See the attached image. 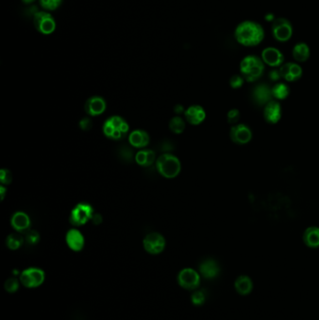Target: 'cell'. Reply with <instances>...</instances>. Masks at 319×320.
I'll list each match as a JSON object with an SVG mask.
<instances>
[{
	"label": "cell",
	"instance_id": "obj_29",
	"mask_svg": "<svg viewBox=\"0 0 319 320\" xmlns=\"http://www.w3.org/2000/svg\"><path fill=\"white\" fill-rule=\"evenodd\" d=\"M20 280H18L15 277H10L6 280L4 284V289L8 293H15L20 288Z\"/></svg>",
	"mask_w": 319,
	"mask_h": 320
},
{
	"label": "cell",
	"instance_id": "obj_15",
	"mask_svg": "<svg viewBox=\"0 0 319 320\" xmlns=\"http://www.w3.org/2000/svg\"><path fill=\"white\" fill-rule=\"evenodd\" d=\"M198 270H199V275L208 280L216 278L220 274V267L214 259H212L203 260L199 264Z\"/></svg>",
	"mask_w": 319,
	"mask_h": 320
},
{
	"label": "cell",
	"instance_id": "obj_26",
	"mask_svg": "<svg viewBox=\"0 0 319 320\" xmlns=\"http://www.w3.org/2000/svg\"><path fill=\"white\" fill-rule=\"evenodd\" d=\"M290 88L289 85L285 83H277L274 84L272 88V94L274 99L277 100H284L289 96Z\"/></svg>",
	"mask_w": 319,
	"mask_h": 320
},
{
	"label": "cell",
	"instance_id": "obj_16",
	"mask_svg": "<svg viewBox=\"0 0 319 320\" xmlns=\"http://www.w3.org/2000/svg\"><path fill=\"white\" fill-rule=\"evenodd\" d=\"M263 116L266 122L270 124H276L279 122L282 117L281 104L276 100L270 101L264 106Z\"/></svg>",
	"mask_w": 319,
	"mask_h": 320
},
{
	"label": "cell",
	"instance_id": "obj_6",
	"mask_svg": "<svg viewBox=\"0 0 319 320\" xmlns=\"http://www.w3.org/2000/svg\"><path fill=\"white\" fill-rule=\"evenodd\" d=\"M272 35L275 40L279 42H286L293 35V26L291 22L286 18H275L272 23Z\"/></svg>",
	"mask_w": 319,
	"mask_h": 320
},
{
	"label": "cell",
	"instance_id": "obj_39",
	"mask_svg": "<svg viewBox=\"0 0 319 320\" xmlns=\"http://www.w3.org/2000/svg\"><path fill=\"white\" fill-rule=\"evenodd\" d=\"M91 220L94 224L99 225V224H100L101 221H102V217H101V215H100L99 213H94L93 216H92Z\"/></svg>",
	"mask_w": 319,
	"mask_h": 320
},
{
	"label": "cell",
	"instance_id": "obj_32",
	"mask_svg": "<svg viewBox=\"0 0 319 320\" xmlns=\"http://www.w3.org/2000/svg\"><path fill=\"white\" fill-rule=\"evenodd\" d=\"M25 242L30 245H35L39 242V234L36 230H27L25 233Z\"/></svg>",
	"mask_w": 319,
	"mask_h": 320
},
{
	"label": "cell",
	"instance_id": "obj_7",
	"mask_svg": "<svg viewBox=\"0 0 319 320\" xmlns=\"http://www.w3.org/2000/svg\"><path fill=\"white\" fill-rule=\"evenodd\" d=\"M94 209L90 204L80 203L73 208L70 213L69 222L74 227H80L91 220Z\"/></svg>",
	"mask_w": 319,
	"mask_h": 320
},
{
	"label": "cell",
	"instance_id": "obj_36",
	"mask_svg": "<svg viewBox=\"0 0 319 320\" xmlns=\"http://www.w3.org/2000/svg\"><path fill=\"white\" fill-rule=\"evenodd\" d=\"M132 151L130 150L129 147H122L120 149V157H121L123 160H132V158H133V154H132Z\"/></svg>",
	"mask_w": 319,
	"mask_h": 320
},
{
	"label": "cell",
	"instance_id": "obj_4",
	"mask_svg": "<svg viewBox=\"0 0 319 320\" xmlns=\"http://www.w3.org/2000/svg\"><path fill=\"white\" fill-rule=\"evenodd\" d=\"M129 131V124L120 116H113L109 118L103 125V132L105 136L115 141L126 137Z\"/></svg>",
	"mask_w": 319,
	"mask_h": 320
},
{
	"label": "cell",
	"instance_id": "obj_40",
	"mask_svg": "<svg viewBox=\"0 0 319 320\" xmlns=\"http://www.w3.org/2000/svg\"><path fill=\"white\" fill-rule=\"evenodd\" d=\"M174 113L176 115H181L183 113V107L182 105H177L174 108Z\"/></svg>",
	"mask_w": 319,
	"mask_h": 320
},
{
	"label": "cell",
	"instance_id": "obj_38",
	"mask_svg": "<svg viewBox=\"0 0 319 320\" xmlns=\"http://www.w3.org/2000/svg\"><path fill=\"white\" fill-rule=\"evenodd\" d=\"M269 78L274 81V82H277L281 79V73H280V70L279 69H273L270 71L269 73Z\"/></svg>",
	"mask_w": 319,
	"mask_h": 320
},
{
	"label": "cell",
	"instance_id": "obj_8",
	"mask_svg": "<svg viewBox=\"0 0 319 320\" xmlns=\"http://www.w3.org/2000/svg\"><path fill=\"white\" fill-rule=\"evenodd\" d=\"M179 286L186 290H196L200 284V275L191 268H184L177 276Z\"/></svg>",
	"mask_w": 319,
	"mask_h": 320
},
{
	"label": "cell",
	"instance_id": "obj_14",
	"mask_svg": "<svg viewBox=\"0 0 319 320\" xmlns=\"http://www.w3.org/2000/svg\"><path fill=\"white\" fill-rule=\"evenodd\" d=\"M279 70L282 78L287 82H296L302 78L304 73L302 67L294 62L283 64Z\"/></svg>",
	"mask_w": 319,
	"mask_h": 320
},
{
	"label": "cell",
	"instance_id": "obj_27",
	"mask_svg": "<svg viewBox=\"0 0 319 320\" xmlns=\"http://www.w3.org/2000/svg\"><path fill=\"white\" fill-rule=\"evenodd\" d=\"M23 244V238L20 234L12 233V234H10V235H8L7 237L6 244H7V247H8V249H10V250L19 249Z\"/></svg>",
	"mask_w": 319,
	"mask_h": 320
},
{
	"label": "cell",
	"instance_id": "obj_41",
	"mask_svg": "<svg viewBox=\"0 0 319 320\" xmlns=\"http://www.w3.org/2000/svg\"><path fill=\"white\" fill-rule=\"evenodd\" d=\"M265 19H266L267 21H269V22H272V23H273L274 20H275L274 14H272V13L266 14V16H265Z\"/></svg>",
	"mask_w": 319,
	"mask_h": 320
},
{
	"label": "cell",
	"instance_id": "obj_12",
	"mask_svg": "<svg viewBox=\"0 0 319 320\" xmlns=\"http://www.w3.org/2000/svg\"><path fill=\"white\" fill-rule=\"evenodd\" d=\"M261 59L268 66L277 68L284 64L285 56L279 49L275 47H267L261 53Z\"/></svg>",
	"mask_w": 319,
	"mask_h": 320
},
{
	"label": "cell",
	"instance_id": "obj_35",
	"mask_svg": "<svg viewBox=\"0 0 319 320\" xmlns=\"http://www.w3.org/2000/svg\"><path fill=\"white\" fill-rule=\"evenodd\" d=\"M0 181L2 184H9L12 181V175L10 171L6 168L1 169L0 171Z\"/></svg>",
	"mask_w": 319,
	"mask_h": 320
},
{
	"label": "cell",
	"instance_id": "obj_23",
	"mask_svg": "<svg viewBox=\"0 0 319 320\" xmlns=\"http://www.w3.org/2000/svg\"><path fill=\"white\" fill-rule=\"evenodd\" d=\"M304 243L310 248L319 247V227H309L304 231Z\"/></svg>",
	"mask_w": 319,
	"mask_h": 320
},
{
	"label": "cell",
	"instance_id": "obj_17",
	"mask_svg": "<svg viewBox=\"0 0 319 320\" xmlns=\"http://www.w3.org/2000/svg\"><path fill=\"white\" fill-rule=\"evenodd\" d=\"M66 243L72 251H81L84 246V235L78 229H69L66 235Z\"/></svg>",
	"mask_w": 319,
	"mask_h": 320
},
{
	"label": "cell",
	"instance_id": "obj_24",
	"mask_svg": "<svg viewBox=\"0 0 319 320\" xmlns=\"http://www.w3.org/2000/svg\"><path fill=\"white\" fill-rule=\"evenodd\" d=\"M236 291L241 295H247L253 290V282L246 275L239 276L235 281Z\"/></svg>",
	"mask_w": 319,
	"mask_h": 320
},
{
	"label": "cell",
	"instance_id": "obj_21",
	"mask_svg": "<svg viewBox=\"0 0 319 320\" xmlns=\"http://www.w3.org/2000/svg\"><path fill=\"white\" fill-rule=\"evenodd\" d=\"M129 141L132 146L136 148H144L149 144L150 137L145 130H134L130 133Z\"/></svg>",
	"mask_w": 319,
	"mask_h": 320
},
{
	"label": "cell",
	"instance_id": "obj_18",
	"mask_svg": "<svg viewBox=\"0 0 319 320\" xmlns=\"http://www.w3.org/2000/svg\"><path fill=\"white\" fill-rule=\"evenodd\" d=\"M106 110V101L100 97H92L85 103V112L87 115L96 116L101 115Z\"/></svg>",
	"mask_w": 319,
	"mask_h": 320
},
{
	"label": "cell",
	"instance_id": "obj_33",
	"mask_svg": "<svg viewBox=\"0 0 319 320\" xmlns=\"http://www.w3.org/2000/svg\"><path fill=\"white\" fill-rule=\"evenodd\" d=\"M240 117H241V115H240V112L239 110L237 109H232L230 110L228 113V115H227V119H228V122L231 125H237L239 120H240Z\"/></svg>",
	"mask_w": 319,
	"mask_h": 320
},
{
	"label": "cell",
	"instance_id": "obj_31",
	"mask_svg": "<svg viewBox=\"0 0 319 320\" xmlns=\"http://www.w3.org/2000/svg\"><path fill=\"white\" fill-rule=\"evenodd\" d=\"M63 0H39V4L46 10H55L60 7Z\"/></svg>",
	"mask_w": 319,
	"mask_h": 320
},
{
	"label": "cell",
	"instance_id": "obj_19",
	"mask_svg": "<svg viewBox=\"0 0 319 320\" xmlns=\"http://www.w3.org/2000/svg\"><path fill=\"white\" fill-rule=\"evenodd\" d=\"M184 115H185V119L187 120V122L197 126L205 120L206 113L204 109L201 106L198 105H193L190 106L185 112H184Z\"/></svg>",
	"mask_w": 319,
	"mask_h": 320
},
{
	"label": "cell",
	"instance_id": "obj_11",
	"mask_svg": "<svg viewBox=\"0 0 319 320\" xmlns=\"http://www.w3.org/2000/svg\"><path fill=\"white\" fill-rule=\"evenodd\" d=\"M229 136L234 144L243 145H246L250 142L253 137V133L250 128L246 125L237 124L231 128Z\"/></svg>",
	"mask_w": 319,
	"mask_h": 320
},
{
	"label": "cell",
	"instance_id": "obj_3",
	"mask_svg": "<svg viewBox=\"0 0 319 320\" xmlns=\"http://www.w3.org/2000/svg\"><path fill=\"white\" fill-rule=\"evenodd\" d=\"M157 168L163 177L171 179L180 173L181 162L173 155L165 153L157 160Z\"/></svg>",
	"mask_w": 319,
	"mask_h": 320
},
{
	"label": "cell",
	"instance_id": "obj_37",
	"mask_svg": "<svg viewBox=\"0 0 319 320\" xmlns=\"http://www.w3.org/2000/svg\"><path fill=\"white\" fill-rule=\"evenodd\" d=\"M92 126H93V124H92L91 119L87 118V117H85L83 120H81V122H80L81 129L83 130H85V131L91 130Z\"/></svg>",
	"mask_w": 319,
	"mask_h": 320
},
{
	"label": "cell",
	"instance_id": "obj_1",
	"mask_svg": "<svg viewBox=\"0 0 319 320\" xmlns=\"http://www.w3.org/2000/svg\"><path fill=\"white\" fill-rule=\"evenodd\" d=\"M234 38L244 47H256L264 40L265 31L260 23L245 20L236 26Z\"/></svg>",
	"mask_w": 319,
	"mask_h": 320
},
{
	"label": "cell",
	"instance_id": "obj_2",
	"mask_svg": "<svg viewBox=\"0 0 319 320\" xmlns=\"http://www.w3.org/2000/svg\"><path fill=\"white\" fill-rule=\"evenodd\" d=\"M265 64L262 59L254 54H249L243 57L240 64L241 75L246 82L254 83L263 75Z\"/></svg>",
	"mask_w": 319,
	"mask_h": 320
},
{
	"label": "cell",
	"instance_id": "obj_20",
	"mask_svg": "<svg viewBox=\"0 0 319 320\" xmlns=\"http://www.w3.org/2000/svg\"><path fill=\"white\" fill-rule=\"evenodd\" d=\"M31 222L29 216L23 212H17L11 217V226L12 228L19 231H27L30 227Z\"/></svg>",
	"mask_w": 319,
	"mask_h": 320
},
{
	"label": "cell",
	"instance_id": "obj_13",
	"mask_svg": "<svg viewBox=\"0 0 319 320\" xmlns=\"http://www.w3.org/2000/svg\"><path fill=\"white\" fill-rule=\"evenodd\" d=\"M272 88H270L267 84H258L252 92L253 101L258 106H265L267 103L273 100Z\"/></svg>",
	"mask_w": 319,
	"mask_h": 320
},
{
	"label": "cell",
	"instance_id": "obj_25",
	"mask_svg": "<svg viewBox=\"0 0 319 320\" xmlns=\"http://www.w3.org/2000/svg\"><path fill=\"white\" fill-rule=\"evenodd\" d=\"M135 160L143 167H149L156 160V153L153 150H142L135 156Z\"/></svg>",
	"mask_w": 319,
	"mask_h": 320
},
{
	"label": "cell",
	"instance_id": "obj_43",
	"mask_svg": "<svg viewBox=\"0 0 319 320\" xmlns=\"http://www.w3.org/2000/svg\"><path fill=\"white\" fill-rule=\"evenodd\" d=\"M24 4H31L33 3L35 0H22Z\"/></svg>",
	"mask_w": 319,
	"mask_h": 320
},
{
	"label": "cell",
	"instance_id": "obj_10",
	"mask_svg": "<svg viewBox=\"0 0 319 320\" xmlns=\"http://www.w3.org/2000/svg\"><path fill=\"white\" fill-rule=\"evenodd\" d=\"M166 246V240L158 232L149 233L144 240L145 251L151 255H159L164 251Z\"/></svg>",
	"mask_w": 319,
	"mask_h": 320
},
{
	"label": "cell",
	"instance_id": "obj_28",
	"mask_svg": "<svg viewBox=\"0 0 319 320\" xmlns=\"http://www.w3.org/2000/svg\"><path fill=\"white\" fill-rule=\"evenodd\" d=\"M185 129V123L180 116H175L169 122V130L175 134H181Z\"/></svg>",
	"mask_w": 319,
	"mask_h": 320
},
{
	"label": "cell",
	"instance_id": "obj_22",
	"mask_svg": "<svg viewBox=\"0 0 319 320\" xmlns=\"http://www.w3.org/2000/svg\"><path fill=\"white\" fill-rule=\"evenodd\" d=\"M311 54L310 47L305 42H298L296 45L293 47L292 50V56L297 62L304 63L306 62Z\"/></svg>",
	"mask_w": 319,
	"mask_h": 320
},
{
	"label": "cell",
	"instance_id": "obj_30",
	"mask_svg": "<svg viewBox=\"0 0 319 320\" xmlns=\"http://www.w3.org/2000/svg\"><path fill=\"white\" fill-rule=\"evenodd\" d=\"M205 290H195L191 295V302L196 306H200L205 303Z\"/></svg>",
	"mask_w": 319,
	"mask_h": 320
},
{
	"label": "cell",
	"instance_id": "obj_5",
	"mask_svg": "<svg viewBox=\"0 0 319 320\" xmlns=\"http://www.w3.org/2000/svg\"><path fill=\"white\" fill-rule=\"evenodd\" d=\"M19 280L24 288L36 289L40 287L45 281V273L39 268L31 267L23 270L20 274Z\"/></svg>",
	"mask_w": 319,
	"mask_h": 320
},
{
	"label": "cell",
	"instance_id": "obj_9",
	"mask_svg": "<svg viewBox=\"0 0 319 320\" xmlns=\"http://www.w3.org/2000/svg\"><path fill=\"white\" fill-rule=\"evenodd\" d=\"M34 26L43 35H50L55 30L56 23L52 14L46 11H37L33 18Z\"/></svg>",
	"mask_w": 319,
	"mask_h": 320
},
{
	"label": "cell",
	"instance_id": "obj_42",
	"mask_svg": "<svg viewBox=\"0 0 319 320\" xmlns=\"http://www.w3.org/2000/svg\"><path fill=\"white\" fill-rule=\"evenodd\" d=\"M0 192H1V199H4V198H5V192H6V189H5V187H4L3 185H1V187H0Z\"/></svg>",
	"mask_w": 319,
	"mask_h": 320
},
{
	"label": "cell",
	"instance_id": "obj_34",
	"mask_svg": "<svg viewBox=\"0 0 319 320\" xmlns=\"http://www.w3.org/2000/svg\"><path fill=\"white\" fill-rule=\"evenodd\" d=\"M244 78L242 75H233L229 80V84L233 89H238L241 88L244 83Z\"/></svg>",
	"mask_w": 319,
	"mask_h": 320
}]
</instances>
